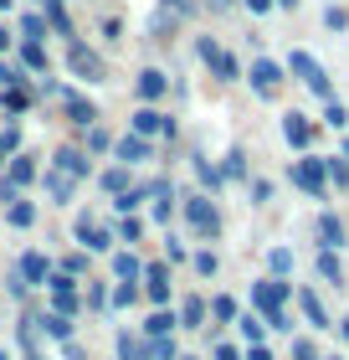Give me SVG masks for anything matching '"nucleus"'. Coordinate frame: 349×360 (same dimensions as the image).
<instances>
[{
  "instance_id": "20",
  "label": "nucleus",
  "mask_w": 349,
  "mask_h": 360,
  "mask_svg": "<svg viewBox=\"0 0 349 360\" xmlns=\"http://www.w3.org/2000/svg\"><path fill=\"white\" fill-rule=\"evenodd\" d=\"M319 237H324V248H344V221L334 217V211L319 217Z\"/></svg>"
},
{
  "instance_id": "37",
  "label": "nucleus",
  "mask_w": 349,
  "mask_h": 360,
  "mask_svg": "<svg viewBox=\"0 0 349 360\" xmlns=\"http://www.w3.org/2000/svg\"><path fill=\"white\" fill-rule=\"evenodd\" d=\"M324 170H329V180H334L339 191L349 186V160H344V155H339V160H324Z\"/></svg>"
},
{
  "instance_id": "14",
  "label": "nucleus",
  "mask_w": 349,
  "mask_h": 360,
  "mask_svg": "<svg viewBox=\"0 0 349 360\" xmlns=\"http://www.w3.org/2000/svg\"><path fill=\"white\" fill-rule=\"evenodd\" d=\"M164 88H170V77H164L159 68H144V72H139V83H134L139 103H154V98H164Z\"/></svg>"
},
{
  "instance_id": "3",
  "label": "nucleus",
  "mask_w": 349,
  "mask_h": 360,
  "mask_svg": "<svg viewBox=\"0 0 349 360\" xmlns=\"http://www.w3.org/2000/svg\"><path fill=\"white\" fill-rule=\"evenodd\" d=\"M185 221L195 237H216L221 232V211L211 206V195H185Z\"/></svg>"
},
{
  "instance_id": "18",
  "label": "nucleus",
  "mask_w": 349,
  "mask_h": 360,
  "mask_svg": "<svg viewBox=\"0 0 349 360\" xmlns=\"http://www.w3.org/2000/svg\"><path fill=\"white\" fill-rule=\"evenodd\" d=\"M46 195H52L57 206H67L72 195H77V180H72V175H62V170H52V175H46Z\"/></svg>"
},
{
  "instance_id": "22",
  "label": "nucleus",
  "mask_w": 349,
  "mask_h": 360,
  "mask_svg": "<svg viewBox=\"0 0 349 360\" xmlns=\"http://www.w3.org/2000/svg\"><path fill=\"white\" fill-rule=\"evenodd\" d=\"M46 15H37V11H21V41H46Z\"/></svg>"
},
{
  "instance_id": "43",
  "label": "nucleus",
  "mask_w": 349,
  "mask_h": 360,
  "mask_svg": "<svg viewBox=\"0 0 349 360\" xmlns=\"http://www.w3.org/2000/svg\"><path fill=\"white\" fill-rule=\"evenodd\" d=\"M82 268H88V252H67V257H62V273H67V278H77Z\"/></svg>"
},
{
  "instance_id": "4",
  "label": "nucleus",
  "mask_w": 349,
  "mask_h": 360,
  "mask_svg": "<svg viewBox=\"0 0 349 360\" xmlns=\"http://www.w3.org/2000/svg\"><path fill=\"white\" fill-rule=\"evenodd\" d=\"M293 186H298V191H308L313 201H324V195H329V170H324V160L303 155V160L293 165Z\"/></svg>"
},
{
  "instance_id": "6",
  "label": "nucleus",
  "mask_w": 349,
  "mask_h": 360,
  "mask_svg": "<svg viewBox=\"0 0 349 360\" xmlns=\"http://www.w3.org/2000/svg\"><path fill=\"white\" fill-rule=\"evenodd\" d=\"M129 134H144V139H170V134H175V119H170V113H159L154 103H139L134 129H129Z\"/></svg>"
},
{
  "instance_id": "33",
  "label": "nucleus",
  "mask_w": 349,
  "mask_h": 360,
  "mask_svg": "<svg viewBox=\"0 0 349 360\" xmlns=\"http://www.w3.org/2000/svg\"><path fill=\"white\" fill-rule=\"evenodd\" d=\"M21 150V129H0V170H6V160Z\"/></svg>"
},
{
  "instance_id": "56",
  "label": "nucleus",
  "mask_w": 349,
  "mask_h": 360,
  "mask_svg": "<svg viewBox=\"0 0 349 360\" xmlns=\"http://www.w3.org/2000/svg\"><path fill=\"white\" fill-rule=\"evenodd\" d=\"M67 360H82V350H77V345H72V340H67Z\"/></svg>"
},
{
  "instance_id": "35",
  "label": "nucleus",
  "mask_w": 349,
  "mask_h": 360,
  "mask_svg": "<svg viewBox=\"0 0 349 360\" xmlns=\"http://www.w3.org/2000/svg\"><path fill=\"white\" fill-rule=\"evenodd\" d=\"M237 324H242V335H246V345H257V340H262V335H268V324H262L257 314H242Z\"/></svg>"
},
{
  "instance_id": "40",
  "label": "nucleus",
  "mask_w": 349,
  "mask_h": 360,
  "mask_svg": "<svg viewBox=\"0 0 349 360\" xmlns=\"http://www.w3.org/2000/svg\"><path fill=\"white\" fill-rule=\"evenodd\" d=\"M324 26H329V31H349V11H344V6H329V11H324Z\"/></svg>"
},
{
  "instance_id": "1",
  "label": "nucleus",
  "mask_w": 349,
  "mask_h": 360,
  "mask_svg": "<svg viewBox=\"0 0 349 360\" xmlns=\"http://www.w3.org/2000/svg\"><path fill=\"white\" fill-rule=\"evenodd\" d=\"M67 72L82 77V83H103L108 68H103V57L93 52V46H82L77 37H67Z\"/></svg>"
},
{
  "instance_id": "45",
  "label": "nucleus",
  "mask_w": 349,
  "mask_h": 360,
  "mask_svg": "<svg viewBox=\"0 0 349 360\" xmlns=\"http://www.w3.org/2000/svg\"><path fill=\"white\" fill-rule=\"evenodd\" d=\"M195 170H201V180H206V186H211V191H216V186H221V170H216V165H211V160H195Z\"/></svg>"
},
{
  "instance_id": "47",
  "label": "nucleus",
  "mask_w": 349,
  "mask_h": 360,
  "mask_svg": "<svg viewBox=\"0 0 349 360\" xmlns=\"http://www.w3.org/2000/svg\"><path fill=\"white\" fill-rule=\"evenodd\" d=\"M134 299H139V288H134V283H119V288H113V304H119V309H124V304H134Z\"/></svg>"
},
{
  "instance_id": "10",
  "label": "nucleus",
  "mask_w": 349,
  "mask_h": 360,
  "mask_svg": "<svg viewBox=\"0 0 349 360\" xmlns=\"http://www.w3.org/2000/svg\"><path fill=\"white\" fill-rule=\"evenodd\" d=\"M72 232H77V242H82V252H108V248H113V232H103L93 217H77Z\"/></svg>"
},
{
  "instance_id": "23",
  "label": "nucleus",
  "mask_w": 349,
  "mask_h": 360,
  "mask_svg": "<svg viewBox=\"0 0 349 360\" xmlns=\"http://www.w3.org/2000/svg\"><path fill=\"white\" fill-rule=\"evenodd\" d=\"M46 26H52L57 37H72V15H67L62 0H46Z\"/></svg>"
},
{
  "instance_id": "12",
  "label": "nucleus",
  "mask_w": 349,
  "mask_h": 360,
  "mask_svg": "<svg viewBox=\"0 0 349 360\" xmlns=\"http://www.w3.org/2000/svg\"><path fill=\"white\" fill-rule=\"evenodd\" d=\"M282 139H288L293 150H308V144H313V124H308V113H282Z\"/></svg>"
},
{
  "instance_id": "7",
  "label": "nucleus",
  "mask_w": 349,
  "mask_h": 360,
  "mask_svg": "<svg viewBox=\"0 0 349 360\" xmlns=\"http://www.w3.org/2000/svg\"><path fill=\"white\" fill-rule=\"evenodd\" d=\"M246 83H252L257 98H272V93L282 88V68H277L272 57H257V62H252V72H246Z\"/></svg>"
},
{
  "instance_id": "48",
  "label": "nucleus",
  "mask_w": 349,
  "mask_h": 360,
  "mask_svg": "<svg viewBox=\"0 0 349 360\" xmlns=\"http://www.w3.org/2000/svg\"><path fill=\"white\" fill-rule=\"evenodd\" d=\"M159 11H170V15H190L195 6H190V0H159Z\"/></svg>"
},
{
  "instance_id": "27",
  "label": "nucleus",
  "mask_w": 349,
  "mask_h": 360,
  "mask_svg": "<svg viewBox=\"0 0 349 360\" xmlns=\"http://www.w3.org/2000/svg\"><path fill=\"white\" fill-rule=\"evenodd\" d=\"M98 186H103V195H119V191H129V170H124V165L98 170Z\"/></svg>"
},
{
  "instance_id": "60",
  "label": "nucleus",
  "mask_w": 349,
  "mask_h": 360,
  "mask_svg": "<svg viewBox=\"0 0 349 360\" xmlns=\"http://www.w3.org/2000/svg\"><path fill=\"white\" fill-rule=\"evenodd\" d=\"M0 11H11V0H0Z\"/></svg>"
},
{
  "instance_id": "59",
  "label": "nucleus",
  "mask_w": 349,
  "mask_h": 360,
  "mask_svg": "<svg viewBox=\"0 0 349 360\" xmlns=\"http://www.w3.org/2000/svg\"><path fill=\"white\" fill-rule=\"evenodd\" d=\"M339 155H344V160H349V139H344V150H339Z\"/></svg>"
},
{
  "instance_id": "57",
  "label": "nucleus",
  "mask_w": 349,
  "mask_h": 360,
  "mask_svg": "<svg viewBox=\"0 0 349 360\" xmlns=\"http://www.w3.org/2000/svg\"><path fill=\"white\" fill-rule=\"evenodd\" d=\"M272 6H282V11H293V6H298V0H272Z\"/></svg>"
},
{
  "instance_id": "62",
  "label": "nucleus",
  "mask_w": 349,
  "mask_h": 360,
  "mask_svg": "<svg viewBox=\"0 0 349 360\" xmlns=\"http://www.w3.org/2000/svg\"><path fill=\"white\" fill-rule=\"evenodd\" d=\"M0 360H6V355H0Z\"/></svg>"
},
{
  "instance_id": "19",
  "label": "nucleus",
  "mask_w": 349,
  "mask_h": 360,
  "mask_svg": "<svg viewBox=\"0 0 349 360\" xmlns=\"http://www.w3.org/2000/svg\"><path fill=\"white\" fill-rule=\"evenodd\" d=\"M15 273H21L26 283H46V278H52V263H46L41 252H26V257H21V268H15Z\"/></svg>"
},
{
  "instance_id": "13",
  "label": "nucleus",
  "mask_w": 349,
  "mask_h": 360,
  "mask_svg": "<svg viewBox=\"0 0 349 360\" xmlns=\"http://www.w3.org/2000/svg\"><path fill=\"white\" fill-rule=\"evenodd\" d=\"M139 278H144V288H149V299H154V304H164V299H170V268H164V263H149V268H139Z\"/></svg>"
},
{
  "instance_id": "41",
  "label": "nucleus",
  "mask_w": 349,
  "mask_h": 360,
  "mask_svg": "<svg viewBox=\"0 0 349 360\" xmlns=\"http://www.w3.org/2000/svg\"><path fill=\"white\" fill-rule=\"evenodd\" d=\"M119 360H144V345L134 335H119Z\"/></svg>"
},
{
  "instance_id": "9",
  "label": "nucleus",
  "mask_w": 349,
  "mask_h": 360,
  "mask_svg": "<svg viewBox=\"0 0 349 360\" xmlns=\"http://www.w3.org/2000/svg\"><path fill=\"white\" fill-rule=\"evenodd\" d=\"M52 165H57L62 175H72V180L93 175V160H88V150H77V144H62V150L52 155Z\"/></svg>"
},
{
  "instance_id": "32",
  "label": "nucleus",
  "mask_w": 349,
  "mask_h": 360,
  "mask_svg": "<svg viewBox=\"0 0 349 360\" xmlns=\"http://www.w3.org/2000/svg\"><path fill=\"white\" fill-rule=\"evenodd\" d=\"M221 180H246V155H242V150H231V155H226Z\"/></svg>"
},
{
  "instance_id": "55",
  "label": "nucleus",
  "mask_w": 349,
  "mask_h": 360,
  "mask_svg": "<svg viewBox=\"0 0 349 360\" xmlns=\"http://www.w3.org/2000/svg\"><path fill=\"white\" fill-rule=\"evenodd\" d=\"M6 46H11V31H6V26H0V52H6Z\"/></svg>"
},
{
  "instance_id": "50",
  "label": "nucleus",
  "mask_w": 349,
  "mask_h": 360,
  "mask_svg": "<svg viewBox=\"0 0 349 360\" xmlns=\"http://www.w3.org/2000/svg\"><path fill=\"white\" fill-rule=\"evenodd\" d=\"M242 6L252 11V15H268V11H272V0H242Z\"/></svg>"
},
{
  "instance_id": "24",
  "label": "nucleus",
  "mask_w": 349,
  "mask_h": 360,
  "mask_svg": "<svg viewBox=\"0 0 349 360\" xmlns=\"http://www.w3.org/2000/svg\"><path fill=\"white\" fill-rule=\"evenodd\" d=\"M108 268L119 273V283H134V278H139V257H134V252H113Z\"/></svg>"
},
{
  "instance_id": "16",
  "label": "nucleus",
  "mask_w": 349,
  "mask_h": 360,
  "mask_svg": "<svg viewBox=\"0 0 349 360\" xmlns=\"http://www.w3.org/2000/svg\"><path fill=\"white\" fill-rule=\"evenodd\" d=\"M144 195H149V201H154V206H149V211H154V221H170V180H149V186H144Z\"/></svg>"
},
{
  "instance_id": "44",
  "label": "nucleus",
  "mask_w": 349,
  "mask_h": 360,
  "mask_svg": "<svg viewBox=\"0 0 349 360\" xmlns=\"http://www.w3.org/2000/svg\"><path fill=\"white\" fill-rule=\"evenodd\" d=\"M211 314H216V319H237V299H226V293H221V299L211 304Z\"/></svg>"
},
{
  "instance_id": "54",
  "label": "nucleus",
  "mask_w": 349,
  "mask_h": 360,
  "mask_svg": "<svg viewBox=\"0 0 349 360\" xmlns=\"http://www.w3.org/2000/svg\"><path fill=\"white\" fill-rule=\"evenodd\" d=\"M237 0H206V11H231Z\"/></svg>"
},
{
  "instance_id": "42",
  "label": "nucleus",
  "mask_w": 349,
  "mask_h": 360,
  "mask_svg": "<svg viewBox=\"0 0 349 360\" xmlns=\"http://www.w3.org/2000/svg\"><path fill=\"white\" fill-rule=\"evenodd\" d=\"M190 263H195V273H201V278H216V268H221V263H216V252H195Z\"/></svg>"
},
{
  "instance_id": "58",
  "label": "nucleus",
  "mask_w": 349,
  "mask_h": 360,
  "mask_svg": "<svg viewBox=\"0 0 349 360\" xmlns=\"http://www.w3.org/2000/svg\"><path fill=\"white\" fill-rule=\"evenodd\" d=\"M339 335H344V340H349V319H339Z\"/></svg>"
},
{
  "instance_id": "29",
  "label": "nucleus",
  "mask_w": 349,
  "mask_h": 360,
  "mask_svg": "<svg viewBox=\"0 0 349 360\" xmlns=\"http://www.w3.org/2000/svg\"><path fill=\"white\" fill-rule=\"evenodd\" d=\"M41 335H52V340H62V345H67V340H72V319L46 314V319H41Z\"/></svg>"
},
{
  "instance_id": "49",
  "label": "nucleus",
  "mask_w": 349,
  "mask_h": 360,
  "mask_svg": "<svg viewBox=\"0 0 349 360\" xmlns=\"http://www.w3.org/2000/svg\"><path fill=\"white\" fill-rule=\"evenodd\" d=\"M119 237H124V242H134V237H144V226H139L134 217H124V226H119Z\"/></svg>"
},
{
  "instance_id": "11",
  "label": "nucleus",
  "mask_w": 349,
  "mask_h": 360,
  "mask_svg": "<svg viewBox=\"0 0 349 360\" xmlns=\"http://www.w3.org/2000/svg\"><path fill=\"white\" fill-rule=\"evenodd\" d=\"M282 299H288V283H282V278H268V283L252 288V304L262 309V319H268L272 309H282Z\"/></svg>"
},
{
  "instance_id": "51",
  "label": "nucleus",
  "mask_w": 349,
  "mask_h": 360,
  "mask_svg": "<svg viewBox=\"0 0 349 360\" xmlns=\"http://www.w3.org/2000/svg\"><path fill=\"white\" fill-rule=\"evenodd\" d=\"M293 360H313V345H308V340H298V345H293Z\"/></svg>"
},
{
  "instance_id": "17",
  "label": "nucleus",
  "mask_w": 349,
  "mask_h": 360,
  "mask_svg": "<svg viewBox=\"0 0 349 360\" xmlns=\"http://www.w3.org/2000/svg\"><path fill=\"white\" fill-rule=\"evenodd\" d=\"M298 304H303V314H308V324H313V330H329V324H334V319H329V309L319 304V293H313V288H303V293H298Z\"/></svg>"
},
{
  "instance_id": "38",
  "label": "nucleus",
  "mask_w": 349,
  "mask_h": 360,
  "mask_svg": "<svg viewBox=\"0 0 349 360\" xmlns=\"http://www.w3.org/2000/svg\"><path fill=\"white\" fill-rule=\"evenodd\" d=\"M268 268H272L277 278H282V273H293V252H288V248H272V252H268Z\"/></svg>"
},
{
  "instance_id": "61",
  "label": "nucleus",
  "mask_w": 349,
  "mask_h": 360,
  "mask_svg": "<svg viewBox=\"0 0 349 360\" xmlns=\"http://www.w3.org/2000/svg\"><path fill=\"white\" fill-rule=\"evenodd\" d=\"M329 360H339V355H329Z\"/></svg>"
},
{
  "instance_id": "25",
  "label": "nucleus",
  "mask_w": 349,
  "mask_h": 360,
  "mask_svg": "<svg viewBox=\"0 0 349 360\" xmlns=\"http://www.w3.org/2000/svg\"><path fill=\"white\" fill-rule=\"evenodd\" d=\"M149 201V195H144V186H129V191H119V195H113V211H124V217H134V211Z\"/></svg>"
},
{
  "instance_id": "21",
  "label": "nucleus",
  "mask_w": 349,
  "mask_h": 360,
  "mask_svg": "<svg viewBox=\"0 0 349 360\" xmlns=\"http://www.w3.org/2000/svg\"><path fill=\"white\" fill-rule=\"evenodd\" d=\"M6 221L15 226V232H26V226L37 221V206L31 201H6Z\"/></svg>"
},
{
  "instance_id": "28",
  "label": "nucleus",
  "mask_w": 349,
  "mask_h": 360,
  "mask_svg": "<svg viewBox=\"0 0 349 360\" xmlns=\"http://www.w3.org/2000/svg\"><path fill=\"white\" fill-rule=\"evenodd\" d=\"M0 103H6V113H26V108H31V93H26V83H11Z\"/></svg>"
},
{
  "instance_id": "30",
  "label": "nucleus",
  "mask_w": 349,
  "mask_h": 360,
  "mask_svg": "<svg viewBox=\"0 0 349 360\" xmlns=\"http://www.w3.org/2000/svg\"><path fill=\"white\" fill-rule=\"evenodd\" d=\"M319 273H324V278H329V283H334V288L344 283V268H339V257H334V248H324V252H319Z\"/></svg>"
},
{
  "instance_id": "52",
  "label": "nucleus",
  "mask_w": 349,
  "mask_h": 360,
  "mask_svg": "<svg viewBox=\"0 0 349 360\" xmlns=\"http://www.w3.org/2000/svg\"><path fill=\"white\" fill-rule=\"evenodd\" d=\"M216 360H242V350L237 345H216Z\"/></svg>"
},
{
  "instance_id": "46",
  "label": "nucleus",
  "mask_w": 349,
  "mask_h": 360,
  "mask_svg": "<svg viewBox=\"0 0 349 360\" xmlns=\"http://www.w3.org/2000/svg\"><path fill=\"white\" fill-rule=\"evenodd\" d=\"M0 83H26V68H11V62H0Z\"/></svg>"
},
{
  "instance_id": "5",
  "label": "nucleus",
  "mask_w": 349,
  "mask_h": 360,
  "mask_svg": "<svg viewBox=\"0 0 349 360\" xmlns=\"http://www.w3.org/2000/svg\"><path fill=\"white\" fill-rule=\"evenodd\" d=\"M288 72H298V83H303L308 93H319V98H334V88H329V72L313 62L308 52H293L288 57Z\"/></svg>"
},
{
  "instance_id": "39",
  "label": "nucleus",
  "mask_w": 349,
  "mask_h": 360,
  "mask_svg": "<svg viewBox=\"0 0 349 360\" xmlns=\"http://www.w3.org/2000/svg\"><path fill=\"white\" fill-rule=\"evenodd\" d=\"M201 319H206V304H201V299H185V309H180V324H190V330H195Z\"/></svg>"
},
{
  "instance_id": "34",
  "label": "nucleus",
  "mask_w": 349,
  "mask_h": 360,
  "mask_svg": "<svg viewBox=\"0 0 349 360\" xmlns=\"http://www.w3.org/2000/svg\"><path fill=\"white\" fill-rule=\"evenodd\" d=\"M324 124H329V129H344V124H349V113H344L339 98H324Z\"/></svg>"
},
{
  "instance_id": "31",
  "label": "nucleus",
  "mask_w": 349,
  "mask_h": 360,
  "mask_svg": "<svg viewBox=\"0 0 349 360\" xmlns=\"http://www.w3.org/2000/svg\"><path fill=\"white\" fill-rule=\"evenodd\" d=\"M175 314H164V309H154V314H149V324H144V335H175Z\"/></svg>"
},
{
  "instance_id": "53",
  "label": "nucleus",
  "mask_w": 349,
  "mask_h": 360,
  "mask_svg": "<svg viewBox=\"0 0 349 360\" xmlns=\"http://www.w3.org/2000/svg\"><path fill=\"white\" fill-rule=\"evenodd\" d=\"M246 360H272V350H268V345H262V340H257V345L246 350Z\"/></svg>"
},
{
  "instance_id": "26",
  "label": "nucleus",
  "mask_w": 349,
  "mask_h": 360,
  "mask_svg": "<svg viewBox=\"0 0 349 360\" xmlns=\"http://www.w3.org/2000/svg\"><path fill=\"white\" fill-rule=\"evenodd\" d=\"M21 68L26 72H46V46L41 41H21Z\"/></svg>"
},
{
  "instance_id": "36",
  "label": "nucleus",
  "mask_w": 349,
  "mask_h": 360,
  "mask_svg": "<svg viewBox=\"0 0 349 360\" xmlns=\"http://www.w3.org/2000/svg\"><path fill=\"white\" fill-rule=\"evenodd\" d=\"M103 150H113L108 129H98V124H88V155H103Z\"/></svg>"
},
{
  "instance_id": "2",
  "label": "nucleus",
  "mask_w": 349,
  "mask_h": 360,
  "mask_svg": "<svg viewBox=\"0 0 349 360\" xmlns=\"http://www.w3.org/2000/svg\"><path fill=\"white\" fill-rule=\"evenodd\" d=\"M195 52H201V62H206V68H211L216 77H221V83H237V77H242V62L231 57V52H226L221 41H211V37H201V41H195Z\"/></svg>"
},
{
  "instance_id": "15",
  "label": "nucleus",
  "mask_w": 349,
  "mask_h": 360,
  "mask_svg": "<svg viewBox=\"0 0 349 360\" xmlns=\"http://www.w3.org/2000/svg\"><path fill=\"white\" fill-rule=\"evenodd\" d=\"M113 155H119L124 165H144V160L154 155V150H149V139H144V134H129V139H119V144H113Z\"/></svg>"
},
{
  "instance_id": "8",
  "label": "nucleus",
  "mask_w": 349,
  "mask_h": 360,
  "mask_svg": "<svg viewBox=\"0 0 349 360\" xmlns=\"http://www.w3.org/2000/svg\"><path fill=\"white\" fill-rule=\"evenodd\" d=\"M62 113L77 124V129H88V124H98V108H93V98L88 93H77V88H62Z\"/></svg>"
}]
</instances>
